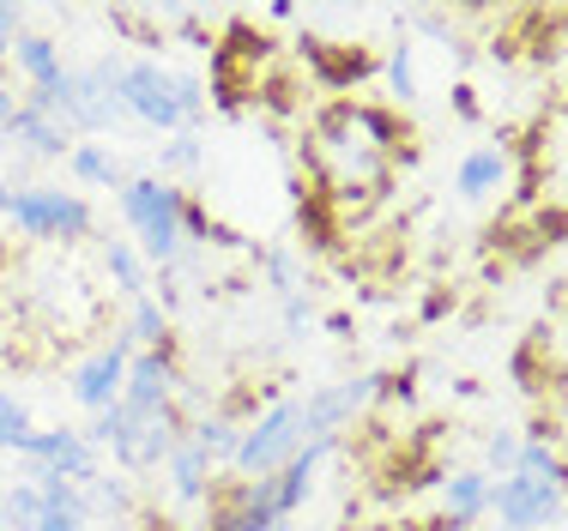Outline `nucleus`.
<instances>
[{"instance_id": "obj_1", "label": "nucleus", "mask_w": 568, "mask_h": 531, "mask_svg": "<svg viewBox=\"0 0 568 531\" xmlns=\"http://www.w3.org/2000/svg\"><path fill=\"white\" fill-rule=\"evenodd\" d=\"M399 121L375 103H327L308 121V175H315L321 200L333 206H363L394 182V157H399Z\"/></svg>"}, {"instance_id": "obj_2", "label": "nucleus", "mask_w": 568, "mask_h": 531, "mask_svg": "<svg viewBox=\"0 0 568 531\" xmlns=\"http://www.w3.org/2000/svg\"><path fill=\"white\" fill-rule=\"evenodd\" d=\"M91 447L98 453L115 459L121 478H152V471H164V459L182 447L187 435V417L170 405H133V399H115L110 411L91 417Z\"/></svg>"}, {"instance_id": "obj_3", "label": "nucleus", "mask_w": 568, "mask_h": 531, "mask_svg": "<svg viewBox=\"0 0 568 531\" xmlns=\"http://www.w3.org/2000/svg\"><path fill=\"white\" fill-rule=\"evenodd\" d=\"M115 212L121 224H128V242L145 254V266L152 272H170L182 261L187 236H182V212H187V194L164 175H128L115 194Z\"/></svg>"}, {"instance_id": "obj_4", "label": "nucleus", "mask_w": 568, "mask_h": 531, "mask_svg": "<svg viewBox=\"0 0 568 531\" xmlns=\"http://www.w3.org/2000/svg\"><path fill=\"white\" fill-rule=\"evenodd\" d=\"M7 229H19L37 248H73V242L98 236V212L79 187H55V182H19L7 206Z\"/></svg>"}, {"instance_id": "obj_5", "label": "nucleus", "mask_w": 568, "mask_h": 531, "mask_svg": "<svg viewBox=\"0 0 568 531\" xmlns=\"http://www.w3.org/2000/svg\"><path fill=\"white\" fill-rule=\"evenodd\" d=\"M115 73L121 61L110 54V61H91V67H67L61 91L43 103V115H55L73 140H98V133H115L121 121V98H115ZM24 103V98H19Z\"/></svg>"}, {"instance_id": "obj_6", "label": "nucleus", "mask_w": 568, "mask_h": 531, "mask_svg": "<svg viewBox=\"0 0 568 531\" xmlns=\"http://www.w3.org/2000/svg\"><path fill=\"white\" fill-rule=\"evenodd\" d=\"M303 447H308V429H303V392H278V399L266 405V411H254V423L242 429L230 471H236L242 483L273 478V471H284L296 453H303Z\"/></svg>"}, {"instance_id": "obj_7", "label": "nucleus", "mask_w": 568, "mask_h": 531, "mask_svg": "<svg viewBox=\"0 0 568 531\" xmlns=\"http://www.w3.org/2000/svg\"><path fill=\"white\" fill-rule=\"evenodd\" d=\"M0 496H7V531H91L85 489L67 483V478L24 471V478L7 483Z\"/></svg>"}, {"instance_id": "obj_8", "label": "nucleus", "mask_w": 568, "mask_h": 531, "mask_svg": "<svg viewBox=\"0 0 568 531\" xmlns=\"http://www.w3.org/2000/svg\"><path fill=\"white\" fill-rule=\"evenodd\" d=\"M115 98H121V115L140 121V127H152V133H182V127H187L182 98H175V73H170V67H158L152 54H140V61H121Z\"/></svg>"}, {"instance_id": "obj_9", "label": "nucleus", "mask_w": 568, "mask_h": 531, "mask_svg": "<svg viewBox=\"0 0 568 531\" xmlns=\"http://www.w3.org/2000/svg\"><path fill=\"white\" fill-rule=\"evenodd\" d=\"M394 392V375H345V380H327V387H308L303 392V429L308 441H339V435L369 411L375 399Z\"/></svg>"}, {"instance_id": "obj_10", "label": "nucleus", "mask_w": 568, "mask_h": 531, "mask_svg": "<svg viewBox=\"0 0 568 531\" xmlns=\"http://www.w3.org/2000/svg\"><path fill=\"white\" fill-rule=\"evenodd\" d=\"M490 513L496 531H557L568 520V489L508 471V478L490 483Z\"/></svg>"}, {"instance_id": "obj_11", "label": "nucleus", "mask_w": 568, "mask_h": 531, "mask_svg": "<svg viewBox=\"0 0 568 531\" xmlns=\"http://www.w3.org/2000/svg\"><path fill=\"white\" fill-rule=\"evenodd\" d=\"M19 459L31 471H49V478H67L79 489L103 471V453L91 447V435L85 429H67V423L61 429H31V441L19 447Z\"/></svg>"}, {"instance_id": "obj_12", "label": "nucleus", "mask_w": 568, "mask_h": 531, "mask_svg": "<svg viewBox=\"0 0 568 531\" xmlns=\"http://www.w3.org/2000/svg\"><path fill=\"white\" fill-rule=\"evenodd\" d=\"M128 362H133V350L121 345V338H110V345H98L85 362L73 369V380H67V392H73V405L79 411H110V405L121 399V380H128Z\"/></svg>"}, {"instance_id": "obj_13", "label": "nucleus", "mask_w": 568, "mask_h": 531, "mask_svg": "<svg viewBox=\"0 0 568 531\" xmlns=\"http://www.w3.org/2000/svg\"><path fill=\"white\" fill-rule=\"evenodd\" d=\"M12 67H19V79H24V103H31V109H43L61 91V79H67L61 43L49 31H19V43H12Z\"/></svg>"}, {"instance_id": "obj_14", "label": "nucleus", "mask_w": 568, "mask_h": 531, "mask_svg": "<svg viewBox=\"0 0 568 531\" xmlns=\"http://www.w3.org/2000/svg\"><path fill=\"white\" fill-rule=\"evenodd\" d=\"M0 140H7L24 163H67V152H73V133H67L55 115L31 109V103L12 109V121L0 127Z\"/></svg>"}, {"instance_id": "obj_15", "label": "nucleus", "mask_w": 568, "mask_h": 531, "mask_svg": "<svg viewBox=\"0 0 568 531\" xmlns=\"http://www.w3.org/2000/svg\"><path fill=\"white\" fill-rule=\"evenodd\" d=\"M490 471H478V466H466V471H448L442 478V520L436 525H448V531H471L478 520H490Z\"/></svg>"}, {"instance_id": "obj_16", "label": "nucleus", "mask_w": 568, "mask_h": 531, "mask_svg": "<svg viewBox=\"0 0 568 531\" xmlns=\"http://www.w3.org/2000/svg\"><path fill=\"white\" fill-rule=\"evenodd\" d=\"M164 489H170L175 508H206L212 489H219V466H212V459L182 435V447H175V453L164 459Z\"/></svg>"}, {"instance_id": "obj_17", "label": "nucleus", "mask_w": 568, "mask_h": 531, "mask_svg": "<svg viewBox=\"0 0 568 531\" xmlns=\"http://www.w3.org/2000/svg\"><path fill=\"white\" fill-rule=\"evenodd\" d=\"M296 43H303V61L315 67V79L327 91H351V85H363V79H369V54L333 49L327 37H296Z\"/></svg>"}, {"instance_id": "obj_18", "label": "nucleus", "mask_w": 568, "mask_h": 531, "mask_svg": "<svg viewBox=\"0 0 568 531\" xmlns=\"http://www.w3.org/2000/svg\"><path fill=\"white\" fill-rule=\"evenodd\" d=\"M242 417L230 411V405H206V411L194 417V423H187V441L200 447V453L212 459V466H230V459H236V441H242Z\"/></svg>"}, {"instance_id": "obj_19", "label": "nucleus", "mask_w": 568, "mask_h": 531, "mask_svg": "<svg viewBox=\"0 0 568 531\" xmlns=\"http://www.w3.org/2000/svg\"><path fill=\"white\" fill-rule=\"evenodd\" d=\"M496 187H508V152L503 145H478V152L459 157V170H454L459 200H490Z\"/></svg>"}, {"instance_id": "obj_20", "label": "nucleus", "mask_w": 568, "mask_h": 531, "mask_svg": "<svg viewBox=\"0 0 568 531\" xmlns=\"http://www.w3.org/2000/svg\"><path fill=\"white\" fill-rule=\"evenodd\" d=\"M67 175H73L79 187H103V194H121V182H128L121 157L103 140H73V152H67Z\"/></svg>"}, {"instance_id": "obj_21", "label": "nucleus", "mask_w": 568, "mask_h": 531, "mask_svg": "<svg viewBox=\"0 0 568 531\" xmlns=\"http://www.w3.org/2000/svg\"><path fill=\"white\" fill-rule=\"evenodd\" d=\"M103 272H110V284H115L121 303H133V296H152V266H145V254L133 248L128 236H110V242H103Z\"/></svg>"}, {"instance_id": "obj_22", "label": "nucleus", "mask_w": 568, "mask_h": 531, "mask_svg": "<svg viewBox=\"0 0 568 531\" xmlns=\"http://www.w3.org/2000/svg\"><path fill=\"white\" fill-rule=\"evenodd\" d=\"M121 345L128 350H164L170 345V308L158 296H133L128 303V320H121Z\"/></svg>"}, {"instance_id": "obj_23", "label": "nucleus", "mask_w": 568, "mask_h": 531, "mask_svg": "<svg viewBox=\"0 0 568 531\" xmlns=\"http://www.w3.org/2000/svg\"><path fill=\"white\" fill-rule=\"evenodd\" d=\"M514 471H520V478L568 489V459L550 447V435H520V459H514Z\"/></svg>"}, {"instance_id": "obj_24", "label": "nucleus", "mask_w": 568, "mask_h": 531, "mask_svg": "<svg viewBox=\"0 0 568 531\" xmlns=\"http://www.w3.org/2000/svg\"><path fill=\"white\" fill-rule=\"evenodd\" d=\"M261 272H266V284H273V296H278V303L303 296V266H296V248H284V242H273V248H261Z\"/></svg>"}, {"instance_id": "obj_25", "label": "nucleus", "mask_w": 568, "mask_h": 531, "mask_svg": "<svg viewBox=\"0 0 568 531\" xmlns=\"http://www.w3.org/2000/svg\"><path fill=\"white\" fill-rule=\"evenodd\" d=\"M85 501H91V520H98V513H110V520H128V513H133V489H128V478H110V471H98V478L85 483Z\"/></svg>"}, {"instance_id": "obj_26", "label": "nucleus", "mask_w": 568, "mask_h": 531, "mask_svg": "<svg viewBox=\"0 0 568 531\" xmlns=\"http://www.w3.org/2000/svg\"><path fill=\"white\" fill-rule=\"evenodd\" d=\"M387 91H394L399 103L417 98V43H405V37L387 49Z\"/></svg>"}, {"instance_id": "obj_27", "label": "nucleus", "mask_w": 568, "mask_h": 531, "mask_svg": "<svg viewBox=\"0 0 568 531\" xmlns=\"http://www.w3.org/2000/svg\"><path fill=\"white\" fill-rule=\"evenodd\" d=\"M200 163H206V140H200L194 127L170 133V140L158 145V170H200Z\"/></svg>"}, {"instance_id": "obj_28", "label": "nucleus", "mask_w": 568, "mask_h": 531, "mask_svg": "<svg viewBox=\"0 0 568 531\" xmlns=\"http://www.w3.org/2000/svg\"><path fill=\"white\" fill-rule=\"evenodd\" d=\"M31 429H37L31 411H24V405L12 399L7 387H0V453H19V447L31 441Z\"/></svg>"}, {"instance_id": "obj_29", "label": "nucleus", "mask_w": 568, "mask_h": 531, "mask_svg": "<svg viewBox=\"0 0 568 531\" xmlns=\"http://www.w3.org/2000/svg\"><path fill=\"white\" fill-rule=\"evenodd\" d=\"M514 459H520V435H514V429H496L490 441H484V466H490V478H508Z\"/></svg>"}, {"instance_id": "obj_30", "label": "nucleus", "mask_w": 568, "mask_h": 531, "mask_svg": "<svg viewBox=\"0 0 568 531\" xmlns=\"http://www.w3.org/2000/svg\"><path fill=\"white\" fill-rule=\"evenodd\" d=\"M284 308V338H308V326H315V308H308V296H291Z\"/></svg>"}, {"instance_id": "obj_31", "label": "nucleus", "mask_w": 568, "mask_h": 531, "mask_svg": "<svg viewBox=\"0 0 568 531\" xmlns=\"http://www.w3.org/2000/svg\"><path fill=\"white\" fill-rule=\"evenodd\" d=\"M19 24H24V12L0 0V61H7V54H12V43H19Z\"/></svg>"}, {"instance_id": "obj_32", "label": "nucleus", "mask_w": 568, "mask_h": 531, "mask_svg": "<svg viewBox=\"0 0 568 531\" xmlns=\"http://www.w3.org/2000/svg\"><path fill=\"white\" fill-rule=\"evenodd\" d=\"M224 531H296V525H291V520H248V513H236Z\"/></svg>"}, {"instance_id": "obj_33", "label": "nucleus", "mask_w": 568, "mask_h": 531, "mask_svg": "<svg viewBox=\"0 0 568 531\" xmlns=\"http://www.w3.org/2000/svg\"><path fill=\"white\" fill-rule=\"evenodd\" d=\"M454 115H459V121H478V115H484L478 98H471V85H454Z\"/></svg>"}, {"instance_id": "obj_34", "label": "nucleus", "mask_w": 568, "mask_h": 531, "mask_svg": "<svg viewBox=\"0 0 568 531\" xmlns=\"http://www.w3.org/2000/svg\"><path fill=\"white\" fill-rule=\"evenodd\" d=\"M12 109H19V91H12L7 79H0V127H7V121H12Z\"/></svg>"}, {"instance_id": "obj_35", "label": "nucleus", "mask_w": 568, "mask_h": 531, "mask_svg": "<svg viewBox=\"0 0 568 531\" xmlns=\"http://www.w3.org/2000/svg\"><path fill=\"white\" fill-rule=\"evenodd\" d=\"M7 261H12V242H7V224H0V272H7Z\"/></svg>"}, {"instance_id": "obj_36", "label": "nucleus", "mask_w": 568, "mask_h": 531, "mask_svg": "<svg viewBox=\"0 0 568 531\" xmlns=\"http://www.w3.org/2000/svg\"><path fill=\"white\" fill-rule=\"evenodd\" d=\"M0 531H7V496H0Z\"/></svg>"}]
</instances>
